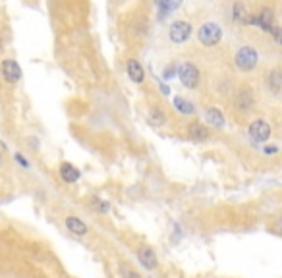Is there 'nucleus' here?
<instances>
[{"label": "nucleus", "instance_id": "f257e3e1", "mask_svg": "<svg viewBox=\"0 0 282 278\" xmlns=\"http://www.w3.org/2000/svg\"><path fill=\"white\" fill-rule=\"evenodd\" d=\"M257 62H259V56L253 47H242L236 53V66L244 72H251L257 66Z\"/></svg>", "mask_w": 282, "mask_h": 278}, {"label": "nucleus", "instance_id": "f03ea898", "mask_svg": "<svg viewBox=\"0 0 282 278\" xmlns=\"http://www.w3.org/2000/svg\"><path fill=\"white\" fill-rule=\"evenodd\" d=\"M199 41L205 45V47H215L221 39H223V29L217 25V23H205L199 27Z\"/></svg>", "mask_w": 282, "mask_h": 278}, {"label": "nucleus", "instance_id": "7ed1b4c3", "mask_svg": "<svg viewBox=\"0 0 282 278\" xmlns=\"http://www.w3.org/2000/svg\"><path fill=\"white\" fill-rule=\"evenodd\" d=\"M247 131H249V137L255 141V143H265V141H269V137H271V124L267 122V120H253L251 124H249V128H247Z\"/></svg>", "mask_w": 282, "mask_h": 278}, {"label": "nucleus", "instance_id": "20e7f679", "mask_svg": "<svg viewBox=\"0 0 282 278\" xmlns=\"http://www.w3.org/2000/svg\"><path fill=\"white\" fill-rule=\"evenodd\" d=\"M178 75H180L182 85L188 87V89H193V87L199 83V70H197L193 64H189V62H186V64L180 66Z\"/></svg>", "mask_w": 282, "mask_h": 278}, {"label": "nucleus", "instance_id": "39448f33", "mask_svg": "<svg viewBox=\"0 0 282 278\" xmlns=\"http://www.w3.org/2000/svg\"><path fill=\"white\" fill-rule=\"evenodd\" d=\"M247 23H251V25H259L261 29H265V31H273L277 25H275V12L271 10V8H263L261 12H259V16H255V18H251L249 16V21Z\"/></svg>", "mask_w": 282, "mask_h": 278}, {"label": "nucleus", "instance_id": "423d86ee", "mask_svg": "<svg viewBox=\"0 0 282 278\" xmlns=\"http://www.w3.org/2000/svg\"><path fill=\"white\" fill-rule=\"evenodd\" d=\"M0 72H2V77L8 81V83H18L21 79V68L16 60L8 58V60H2L0 64Z\"/></svg>", "mask_w": 282, "mask_h": 278}, {"label": "nucleus", "instance_id": "0eeeda50", "mask_svg": "<svg viewBox=\"0 0 282 278\" xmlns=\"http://www.w3.org/2000/svg\"><path fill=\"white\" fill-rule=\"evenodd\" d=\"M170 41L172 43H186L188 39H189V35H191V25L188 23V21H174L172 25H170Z\"/></svg>", "mask_w": 282, "mask_h": 278}, {"label": "nucleus", "instance_id": "6e6552de", "mask_svg": "<svg viewBox=\"0 0 282 278\" xmlns=\"http://www.w3.org/2000/svg\"><path fill=\"white\" fill-rule=\"evenodd\" d=\"M126 70H128V75H130V79L133 81V83H143V79H145V72H143V66L137 62V60H128L126 62Z\"/></svg>", "mask_w": 282, "mask_h": 278}, {"label": "nucleus", "instance_id": "1a4fd4ad", "mask_svg": "<svg viewBox=\"0 0 282 278\" xmlns=\"http://www.w3.org/2000/svg\"><path fill=\"white\" fill-rule=\"evenodd\" d=\"M137 259H139V263H141L145 269H149V271H153V269L157 267V255H155V251H153L151 247H141V249L137 251Z\"/></svg>", "mask_w": 282, "mask_h": 278}, {"label": "nucleus", "instance_id": "9d476101", "mask_svg": "<svg viewBox=\"0 0 282 278\" xmlns=\"http://www.w3.org/2000/svg\"><path fill=\"white\" fill-rule=\"evenodd\" d=\"M66 228H68L74 236H85V234L89 232L87 224L83 222L81 219H77V217H68V219H66Z\"/></svg>", "mask_w": 282, "mask_h": 278}, {"label": "nucleus", "instance_id": "9b49d317", "mask_svg": "<svg viewBox=\"0 0 282 278\" xmlns=\"http://www.w3.org/2000/svg\"><path fill=\"white\" fill-rule=\"evenodd\" d=\"M236 109H240L242 112H247L253 109V95H251V91L244 89V91H240L236 95Z\"/></svg>", "mask_w": 282, "mask_h": 278}, {"label": "nucleus", "instance_id": "f8f14e48", "mask_svg": "<svg viewBox=\"0 0 282 278\" xmlns=\"http://www.w3.org/2000/svg\"><path fill=\"white\" fill-rule=\"evenodd\" d=\"M60 174H62L64 182H68V184H75V182L79 180V170L74 167V165H70V163H64V165L60 167Z\"/></svg>", "mask_w": 282, "mask_h": 278}, {"label": "nucleus", "instance_id": "ddd939ff", "mask_svg": "<svg viewBox=\"0 0 282 278\" xmlns=\"http://www.w3.org/2000/svg\"><path fill=\"white\" fill-rule=\"evenodd\" d=\"M188 133H189V137L195 139V141H205V139H209V130H207L203 124H191L189 130H188Z\"/></svg>", "mask_w": 282, "mask_h": 278}, {"label": "nucleus", "instance_id": "4468645a", "mask_svg": "<svg viewBox=\"0 0 282 278\" xmlns=\"http://www.w3.org/2000/svg\"><path fill=\"white\" fill-rule=\"evenodd\" d=\"M269 89L275 93V95H279L282 89V77H281V70H273L271 72V75H269Z\"/></svg>", "mask_w": 282, "mask_h": 278}, {"label": "nucleus", "instance_id": "2eb2a0df", "mask_svg": "<svg viewBox=\"0 0 282 278\" xmlns=\"http://www.w3.org/2000/svg\"><path fill=\"white\" fill-rule=\"evenodd\" d=\"M207 120H209V124H213L217 128L225 126V116H223V112L219 111V109H209L207 111Z\"/></svg>", "mask_w": 282, "mask_h": 278}, {"label": "nucleus", "instance_id": "dca6fc26", "mask_svg": "<svg viewBox=\"0 0 282 278\" xmlns=\"http://www.w3.org/2000/svg\"><path fill=\"white\" fill-rule=\"evenodd\" d=\"M174 109H178V112H182V114H193V112H195L193 105H191L189 101L182 99V97H176V99H174Z\"/></svg>", "mask_w": 282, "mask_h": 278}, {"label": "nucleus", "instance_id": "f3484780", "mask_svg": "<svg viewBox=\"0 0 282 278\" xmlns=\"http://www.w3.org/2000/svg\"><path fill=\"white\" fill-rule=\"evenodd\" d=\"M234 19L236 21H240V23H247L249 21V14H247V10H245V6L244 4H234Z\"/></svg>", "mask_w": 282, "mask_h": 278}, {"label": "nucleus", "instance_id": "a211bd4d", "mask_svg": "<svg viewBox=\"0 0 282 278\" xmlns=\"http://www.w3.org/2000/svg\"><path fill=\"white\" fill-rule=\"evenodd\" d=\"M157 4L163 8V12H174L182 6V0H157Z\"/></svg>", "mask_w": 282, "mask_h": 278}, {"label": "nucleus", "instance_id": "6ab92c4d", "mask_svg": "<svg viewBox=\"0 0 282 278\" xmlns=\"http://www.w3.org/2000/svg\"><path fill=\"white\" fill-rule=\"evenodd\" d=\"M91 207H93L95 211H99V213H109V211H111V205H109L107 201H103V199H93V201H91Z\"/></svg>", "mask_w": 282, "mask_h": 278}, {"label": "nucleus", "instance_id": "aec40b11", "mask_svg": "<svg viewBox=\"0 0 282 278\" xmlns=\"http://www.w3.org/2000/svg\"><path fill=\"white\" fill-rule=\"evenodd\" d=\"M151 122H153L155 126H163V124L167 122V116H165L161 111H157V109H155V111L151 112Z\"/></svg>", "mask_w": 282, "mask_h": 278}, {"label": "nucleus", "instance_id": "412c9836", "mask_svg": "<svg viewBox=\"0 0 282 278\" xmlns=\"http://www.w3.org/2000/svg\"><path fill=\"white\" fill-rule=\"evenodd\" d=\"M174 75H176V68H174V66H169V68L165 70V74H163L165 79H172Z\"/></svg>", "mask_w": 282, "mask_h": 278}, {"label": "nucleus", "instance_id": "4be33fe9", "mask_svg": "<svg viewBox=\"0 0 282 278\" xmlns=\"http://www.w3.org/2000/svg\"><path fill=\"white\" fill-rule=\"evenodd\" d=\"M16 161H18V163H19V165H21V167H29V163H27V161H25V159H23V157H21V155H19V153H18V155H16Z\"/></svg>", "mask_w": 282, "mask_h": 278}, {"label": "nucleus", "instance_id": "5701e85b", "mask_svg": "<svg viewBox=\"0 0 282 278\" xmlns=\"http://www.w3.org/2000/svg\"><path fill=\"white\" fill-rule=\"evenodd\" d=\"M265 153H269V155H275V153H279V147H265Z\"/></svg>", "mask_w": 282, "mask_h": 278}, {"label": "nucleus", "instance_id": "b1692460", "mask_svg": "<svg viewBox=\"0 0 282 278\" xmlns=\"http://www.w3.org/2000/svg\"><path fill=\"white\" fill-rule=\"evenodd\" d=\"M126 278H141V277H139L135 271H128V273H126Z\"/></svg>", "mask_w": 282, "mask_h": 278}, {"label": "nucleus", "instance_id": "393cba45", "mask_svg": "<svg viewBox=\"0 0 282 278\" xmlns=\"http://www.w3.org/2000/svg\"><path fill=\"white\" fill-rule=\"evenodd\" d=\"M161 89H163V95H169L170 93V89L167 87V85H161Z\"/></svg>", "mask_w": 282, "mask_h": 278}]
</instances>
